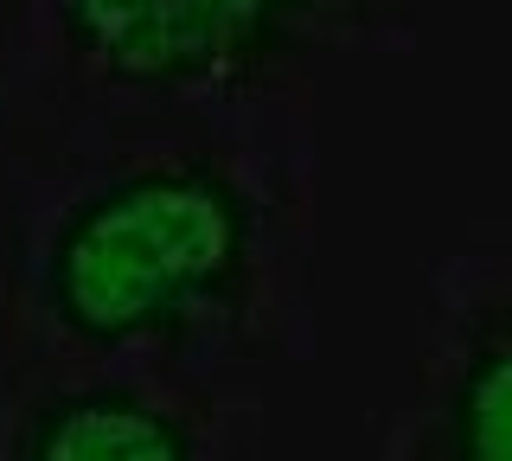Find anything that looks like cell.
Instances as JSON below:
<instances>
[{"label":"cell","instance_id":"cell-1","mask_svg":"<svg viewBox=\"0 0 512 461\" xmlns=\"http://www.w3.org/2000/svg\"><path fill=\"white\" fill-rule=\"evenodd\" d=\"M116 135L52 193L26 301L71 372H186L256 353L282 321L295 193L256 141L205 135V109Z\"/></svg>","mask_w":512,"mask_h":461},{"label":"cell","instance_id":"cell-2","mask_svg":"<svg viewBox=\"0 0 512 461\" xmlns=\"http://www.w3.org/2000/svg\"><path fill=\"white\" fill-rule=\"evenodd\" d=\"M365 0H52V39L90 84L154 109L256 97L308 45L359 26Z\"/></svg>","mask_w":512,"mask_h":461},{"label":"cell","instance_id":"cell-3","mask_svg":"<svg viewBox=\"0 0 512 461\" xmlns=\"http://www.w3.org/2000/svg\"><path fill=\"white\" fill-rule=\"evenodd\" d=\"M224 449V404L186 372H64L0 429V461H224Z\"/></svg>","mask_w":512,"mask_h":461},{"label":"cell","instance_id":"cell-4","mask_svg":"<svg viewBox=\"0 0 512 461\" xmlns=\"http://www.w3.org/2000/svg\"><path fill=\"white\" fill-rule=\"evenodd\" d=\"M384 461H512V269L448 301Z\"/></svg>","mask_w":512,"mask_h":461}]
</instances>
